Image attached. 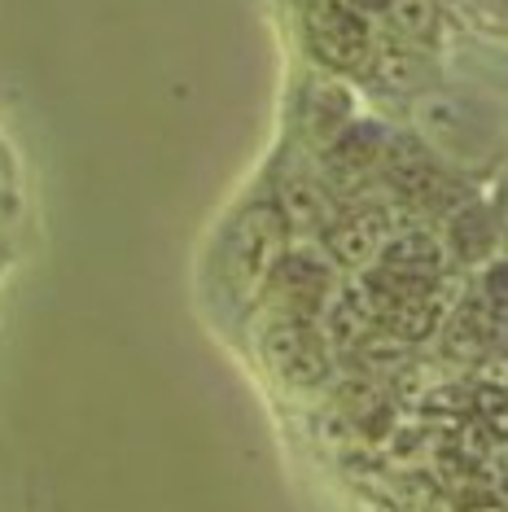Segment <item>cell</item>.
<instances>
[{
  "instance_id": "8fae6325",
  "label": "cell",
  "mask_w": 508,
  "mask_h": 512,
  "mask_svg": "<svg viewBox=\"0 0 508 512\" xmlns=\"http://www.w3.org/2000/svg\"><path fill=\"white\" fill-rule=\"evenodd\" d=\"M360 75H364L377 92H386V97H403V101H417L421 92L438 88V66H434V57L425 53V49H412V44H403V40L377 44Z\"/></svg>"
},
{
  "instance_id": "52a82bcc",
  "label": "cell",
  "mask_w": 508,
  "mask_h": 512,
  "mask_svg": "<svg viewBox=\"0 0 508 512\" xmlns=\"http://www.w3.org/2000/svg\"><path fill=\"white\" fill-rule=\"evenodd\" d=\"M399 215L386 202H364V206H346L329 219V228L320 232V250L333 267L342 272H368L377 263L381 246L395 237Z\"/></svg>"
},
{
  "instance_id": "4fadbf2b",
  "label": "cell",
  "mask_w": 508,
  "mask_h": 512,
  "mask_svg": "<svg viewBox=\"0 0 508 512\" xmlns=\"http://www.w3.org/2000/svg\"><path fill=\"white\" fill-rule=\"evenodd\" d=\"M351 119H355V101H351V88H346L338 75H316L303 88L298 123H303V136L316 149H325Z\"/></svg>"
},
{
  "instance_id": "8992f818",
  "label": "cell",
  "mask_w": 508,
  "mask_h": 512,
  "mask_svg": "<svg viewBox=\"0 0 508 512\" xmlns=\"http://www.w3.org/2000/svg\"><path fill=\"white\" fill-rule=\"evenodd\" d=\"M259 351H263V364L272 368V377L290 390H325L333 381V364H338L316 324L285 320V316H272L263 324Z\"/></svg>"
},
{
  "instance_id": "7a4b0ae2",
  "label": "cell",
  "mask_w": 508,
  "mask_h": 512,
  "mask_svg": "<svg viewBox=\"0 0 508 512\" xmlns=\"http://www.w3.org/2000/svg\"><path fill=\"white\" fill-rule=\"evenodd\" d=\"M290 250V228H285L276 202H250L224 232L219 246V276H224L228 294L237 302L263 298L272 267Z\"/></svg>"
},
{
  "instance_id": "e0dca14e",
  "label": "cell",
  "mask_w": 508,
  "mask_h": 512,
  "mask_svg": "<svg viewBox=\"0 0 508 512\" xmlns=\"http://www.w3.org/2000/svg\"><path fill=\"white\" fill-rule=\"evenodd\" d=\"M478 298L487 302V311L495 320H508V254H495V259L482 267L478 276Z\"/></svg>"
},
{
  "instance_id": "7c38bea8",
  "label": "cell",
  "mask_w": 508,
  "mask_h": 512,
  "mask_svg": "<svg viewBox=\"0 0 508 512\" xmlns=\"http://www.w3.org/2000/svg\"><path fill=\"white\" fill-rule=\"evenodd\" d=\"M276 211H281L290 237H320L329 228V219L338 215V197L320 176L290 171L276 184Z\"/></svg>"
},
{
  "instance_id": "9a60e30c",
  "label": "cell",
  "mask_w": 508,
  "mask_h": 512,
  "mask_svg": "<svg viewBox=\"0 0 508 512\" xmlns=\"http://www.w3.org/2000/svg\"><path fill=\"white\" fill-rule=\"evenodd\" d=\"M316 329L325 333L333 359H355V351L368 342V333H373L377 324L364 311V302L355 298V289L351 285H338V294L329 298V307H325V316L316 320Z\"/></svg>"
},
{
  "instance_id": "6da1fadb",
  "label": "cell",
  "mask_w": 508,
  "mask_h": 512,
  "mask_svg": "<svg viewBox=\"0 0 508 512\" xmlns=\"http://www.w3.org/2000/svg\"><path fill=\"white\" fill-rule=\"evenodd\" d=\"M412 136L452 171H482L500 158V123L465 88H430L412 101Z\"/></svg>"
},
{
  "instance_id": "3957f363",
  "label": "cell",
  "mask_w": 508,
  "mask_h": 512,
  "mask_svg": "<svg viewBox=\"0 0 508 512\" xmlns=\"http://www.w3.org/2000/svg\"><path fill=\"white\" fill-rule=\"evenodd\" d=\"M377 176L386 180V189L395 202L412 206V211H452L465 202V184L456 180V171L447 162H438L412 132H390L386 149H381Z\"/></svg>"
},
{
  "instance_id": "30bf717a",
  "label": "cell",
  "mask_w": 508,
  "mask_h": 512,
  "mask_svg": "<svg viewBox=\"0 0 508 512\" xmlns=\"http://www.w3.org/2000/svg\"><path fill=\"white\" fill-rule=\"evenodd\" d=\"M373 267L403 285H443V272L452 267V259H447V246L434 228H395V237L381 246Z\"/></svg>"
},
{
  "instance_id": "9c48e42d",
  "label": "cell",
  "mask_w": 508,
  "mask_h": 512,
  "mask_svg": "<svg viewBox=\"0 0 508 512\" xmlns=\"http://www.w3.org/2000/svg\"><path fill=\"white\" fill-rule=\"evenodd\" d=\"M438 237H443V246H447V259L460 267H487L495 254L504 250L495 206L482 202V197H465L460 206H452V211L443 215Z\"/></svg>"
},
{
  "instance_id": "5bb4252c",
  "label": "cell",
  "mask_w": 508,
  "mask_h": 512,
  "mask_svg": "<svg viewBox=\"0 0 508 512\" xmlns=\"http://www.w3.org/2000/svg\"><path fill=\"white\" fill-rule=\"evenodd\" d=\"M495 324L500 320L491 316L482 298L460 302V307H452V316H447V324H443V355L456 359V364H478L495 342Z\"/></svg>"
},
{
  "instance_id": "2e32d148",
  "label": "cell",
  "mask_w": 508,
  "mask_h": 512,
  "mask_svg": "<svg viewBox=\"0 0 508 512\" xmlns=\"http://www.w3.org/2000/svg\"><path fill=\"white\" fill-rule=\"evenodd\" d=\"M386 22L412 49L438 40V0H386Z\"/></svg>"
},
{
  "instance_id": "d6986e66",
  "label": "cell",
  "mask_w": 508,
  "mask_h": 512,
  "mask_svg": "<svg viewBox=\"0 0 508 512\" xmlns=\"http://www.w3.org/2000/svg\"><path fill=\"white\" fill-rule=\"evenodd\" d=\"M478 386H487V390H495V394H504V399H508V355L504 359H491V364L482 368Z\"/></svg>"
},
{
  "instance_id": "5b68a950",
  "label": "cell",
  "mask_w": 508,
  "mask_h": 512,
  "mask_svg": "<svg viewBox=\"0 0 508 512\" xmlns=\"http://www.w3.org/2000/svg\"><path fill=\"white\" fill-rule=\"evenodd\" d=\"M333 294H338V267L316 246H290L281 254V263L272 267L268 285H263V298L272 302V316L307 320V324L325 316Z\"/></svg>"
},
{
  "instance_id": "ac0fdd59",
  "label": "cell",
  "mask_w": 508,
  "mask_h": 512,
  "mask_svg": "<svg viewBox=\"0 0 508 512\" xmlns=\"http://www.w3.org/2000/svg\"><path fill=\"white\" fill-rule=\"evenodd\" d=\"M473 412H478V421H482V429H487L491 438L508 442V399H504V394L478 386V390H473Z\"/></svg>"
},
{
  "instance_id": "277c9868",
  "label": "cell",
  "mask_w": 508,
  "mask_h": 512,
  "mask_svg": "<svg viewBox=\"0 0 508 512\" xmlns=\"http://www.w3.org/2000/svg\"><path fill=\"white\" fill-rule=\"evenodd\" d=\"M303 40L329 75H360L377 49L373 18L342 5V0H307Z\"/></svg>"
},
{
  "instance_id": "44dd1931",
  "label": "cell",
  "mask_w": 508,
  "mask_h": 512,
  "mask_svg": "<svg viewBox=\"0 0 508 512\" xmlns=\"http://www.w3.org/2000/svg\"><path fill=\"white\" fill-rule=\"evenodd\" d=\"M473 512H508V508H500V504H482V508H473Z\"/></svg>"
},
{
  "instance_id": "ffe728a7",
  "label": "cell",
  "mask_w": 508,
  "mask_h": 512,
  "mask_svg": "<svg viewBox=\"0 0 508 512\" xmlns=\"http://www.w3.org/2000/svg\"><path fill=\"white\" fill-rule=\"evenodd\" d=\"M495 219H500V241H504V254H508V189L500 193V202H495Z\"/></svg>"
},
{
  "instance_id": "ba28073f",
  "label": "cell",
  "mask_w": 508,
  "mask_h": 512,
  "mask_svg": "<svg viewBox=\"0 0 508 512\" xmlns=\"http://www.w3.org/2000/svg\"><path fill=\"white\" fill-rule=\"evenodd\" d=\"M386 123L377 119H360L355 114L351 123L342 127L333 141L320 149V171L316 176L329 184L333 193H355L368 176H377L381 149H386Z\"/></svg>"
}]
</instances>
